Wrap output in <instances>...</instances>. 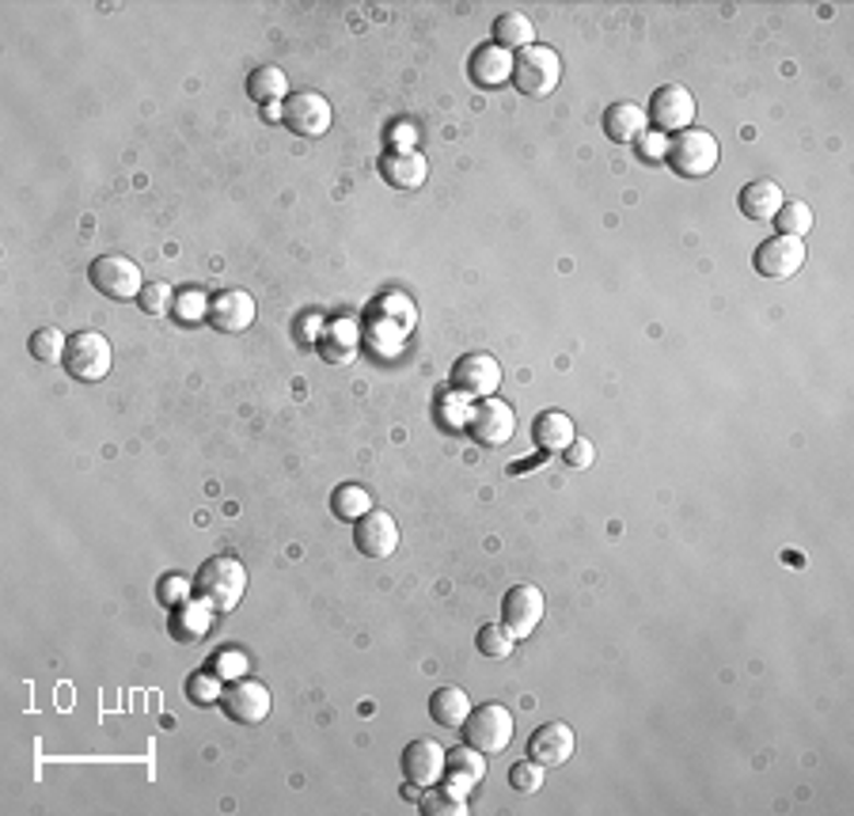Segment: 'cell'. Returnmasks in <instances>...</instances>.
Wrapping results in <instances>:
<instances>
[{"label": "cell", "mask_w": 854, "mask_h": 816, "mask_svg": "<svg viewBox=\"0 0 854 816\" xmlns=\"http://www.w3.org/2000/svg\"><path fill=\"white\" fill-rule=\"evenodd\" d=\"M182 589H187V586H182L179 578H167L164 581V593H159V596H164L167 604H182Z\"/></svg>", "instance_id": "7bdbcfd3"}, {"label": "cell", "mask_w": 854, "mask_h": 816, "mask_svg": "<svg viewBox=\"0 0 854 816\" xmlns=\"http://www.w3.org/2000/svg\"><path fill=\"white\" fill-rule=\"evenodd\" d=\"M380 175H384V182L395 190H418L422 182L429 179V164H426V156L414 149H391L388 156L380 159Z\"/></svg>", "instance_id": "d6986e66"}, {"label": "cell", "mask_w": 854, "mask_h": 816, "mask_svg": "<svg viewBox=\"0 0 854 816\" xmlns=\"http://www.w3.org/2000/svg\"><path fill=\"white\" fill-rule=\"evenodd\" d=\"M467 434L471 441H478L483 448H501L513 441L517 434V414L506 399H483L478 406H471V418H467Z\"/></svg>", "instance_id": "52a82bcc"}, {"label": "cell", "mask_w": 854, "mask_h": 816, "mask_svg": "<svg viewBox=\"0 0 854 816\" xmlns=\"http://www.w3.org/2000/svg\"><path fill=\"white\" fill-rule=\"evenodd\" d=\"M645 118H653V126L661 133H684L691 126V118H696V95L684 84H661L653 92Z\"/></svg>", "instance_id": "30bf717a"}, {"label": "cell", "mask_w": 854, "mask_h": 816, "mask_svg": "<svg viewBox=\"0 0 854 816\" xmlns=\"http://www.w3.org/2000/svg\"><path fill=\"white\" fill-rule=\"evenodd\" d=\"M573 437H578L573 418H570V414H562V411H544L536 422H532V441L544 448V452H566Z\"/></svg>", "instance_id": "cb8c5ba5"}, {"label": "cell", "mask_w": 854, "mask_h": 816, "mask_svg": "<svg viewBox=\"0 0 854 816\" xmlns=\"http://www.w3.org/2000/svg\"><path fill=\"white\" fill-rule=\"evenodd\" d=\"M399 764H403L406 782H414V787H434V782H441V774H444V748L434 737H418L406 744Z\"/></svg>", "instance_id": "9a60e30c"}, {"label": "cell", "mask_w": 854, "mask_h": 816, "mask_svg": "<svg viewBox=\"0 0 854 816\" xmlns=\"http://www.w3.org/2000/svg\"><path fill=\"white\" fill-rule=\"evenodd\" d=\"M331 509L342 520H357V517H365L372 509V498H369V490H365V486L346 483V486H339V490H334Z\"/></svg>", "instance_id": "1f68e13d"}, {"label": "cell", "mask_w": 854, "mask_h": 816, "mask_svg": "<svg viewBox=\"0 0 854 816\" xmlns=\"http://www.w3.org/2000/svg\"><path fill=\"white\" fill-rule=\"evenodd\" d=\"M573 744H578V737H573L570 725L547 722L529 737V759H536L539 767H547L550 771V767H562L566 759L573 756Z\"/></svg>", "instance_id": "2e32d148"}, {"label": "cell", "mask_w": 854, "mask_h": 816, "mask_svg": "<svg viewBox=\"0 0 854 816\" xmlns=\"http://www.w3.org/2000/svg\"><path fill=\"white\" fill-rule=\"evenodd\" d=\"M494 46H501V50H509V54L529 50V46H536V27H532L529 15L501 12L498 20H494Z\"/></svg>", "instance_id": "d4e9b609"}, {"label": "cell", "mask_w": 854, "mask_h": 816, "mask_svg": "<svg viewBox=\"0 0 854 816\" xmlns=\"http://www.w3.org/2000/svg\"><path fill=\"white\" fill-rule=\"evenodd\" d=\"M467 76L475 80L478 87H498L506 84V80H513V54L501 50V46H475V54H471L467 61Z\"/></svg>", "instance_id": "ffe728a7"}, {"label": "cell", "mask_w": 854, "mask_h": 816, "mask_svg": "<svg viewBox=\"0 0 854 816\" xmlns=\"http://www.w3.org/2000/svg\"><path fill=\"white\" fill-rule=\"evenodd\" d=\"M464 744L478 748L483 756H501L513 744V714L501 702H486V707L471 710L464 722Z\"/></svg>", "instance_id": "5b68a950"}, {"label": "cell", "mask_w": 854, "mask_h": 816, "mask_svg": "<svg viewBox=\"0 0 854 816\" xmlns=\"http://www.w3.org/2000/svg\"><path fill=\"white\" fill-rule=\"evenodd\" d=\"M452 388L471 399H490L501 388V365L490 354H464L452 365Z\"/></svg>", "instance_id": "4fadbf2b"}, {"label": "cell", "mask_w": 854, "mask_h": 816, "mask_svg": "<svg viewBox=\"0 0 854 816\" xmlns=\"http://www.w3.org/2000/svg\"><path fill=\"white\" fill-rule=\"evenodd\" d=\"M270 687L259 684V679L236 676L228 679L225 695H221V710L233 718L236 725H259L270 718Z\"/></svg>", "instance_id": "ba28073f"}, {"label": "cell", "mask_w": 854, "mask_h": 816, "mask_svg": "<svg viewBox=\"0 0 854 816\" xmlns=\"http://www.w3.org/2000/svg\"><path fill=\"white\" fill-rule=\"evenodd\" d=\"M566 463L570 468H578V471H585V468H593V460H596V448H593V441L589 437H573L570 441V448H566Z\"/></svg>", "instance_id": "ab89813d"}, {"label": "cell", "mask_w": 854, "mask_h": 816, "mask_svg": "<svg viewBox=\"0 0 854 816\" xmlns=\"http://www.w3.org/2000/svg\"><path fill=\"white\" fill-rule=\"evenodd\" d=\"M213 672H217L221 679L247 676V672H244V653H239V650H225V653L217 658V665H213Z\"/></svg>", "instance_id": "60d3db41"}, {"label": "cell", "mask_w": 854, "mask_h": 816, "mask_svg": "<svg viewBox=\"0 0 854 816\" xmlns=\"http://www.w3.org/2000/svg\"><path fill=\"white\" fill-rule=\"evenodd\" d=\"M403 339H406L403 327H395L384 316H372V323H369V346L372 350H380V354H395V350L403 346Z\"/></svg>", "instance_id": "836d02e7"}, {"label": "cell", "mask_w": 854, "mask_h": 816, "mask_svg": "<svg viewBox=\"0 0 854 816\" xmlns=\"http://www.w3.org/2000/svg\"><path fill=\"white\" fill-rule=\"evenodd\" d=\"M782 202H786V194H782V187L771 179H752L748 187H740V194H737V205L748 221H771L782 210Z\"/></svg>", "instance_id": "44dd1931"}, {"label": "cell", "mask_w": 854, "mask_h": 816, "mask_svg": "<svg viewBox=\"0 0 854 816\" xmlns=\"http://www.w3.org/2000/svg\"><path fill=\"white\" fill-rule=\"evenodd\" d=\"M354 543L365 558H391L399 551V524L384 509H369L354 520Z\"/></svg>", "instance_id": "5bb4252c"}, {"label": "cell", "mask_w": 854, "mask_h": 816, "mask_svg": "<svg viewBox=\"0 0 854 816\" xmlns=\"http://www.w3.org/2000/svg\"><path fill=\"white\" fill-rule=\"evenodd\" d=\"M66 372L80 383L107 380L110 365H115V350H110L107 334L99 331H76L66 346Z\"/></svg>", "instance_id": "277c9868"}, {"label": "cell", "mask_w": 854, "mask_h": 816, "mask_svg": "<svg viewBox=\"0 0 854 816\" xmlns=\"http://www.w3.org/2000/svg\"><path fill=\"white\" fill-rule=\"evenodd\" d=\"M331 103L319 92H297L282 103V122L289 126L297 138H323L331 130Z\"/></svg>", "instance_id": "7c38bea8"}, {"label": "cell", "mask_w": 854, "mask_h": 816, "mask_svg": "<svg viewBox=\"0 0 854 816\" xmlns=\"http://www.w3.org/2000/svg\"><path fill=\"white\" fill-rule=\"evenodd\" d=\"M513 642H517V638L509 635L506 627H494V623L478 630V653H483V658H490V661H506L509 653H513Z\"/></svg>", "instance_id": "d6a6232c"}, {"label": "cell", "mask_w": 854, "mask_h": 816, "mask_svg": "<svg viewBox=\"0 0 854 816\" xmlns=\"http://www.w3.org/2000/svg\"><path fill=\"white\" fill-rule=\"evenodd\" d=\"M377 316H384V319H391L395 327L411 331L414 319H418V311H414L411 297H403V293H388V297H380V304H377Z\"/></svg>", "instance_id": "e575fe53"}, {"label": "cell", "mask_w": 854, "mask_h": 816, "mask_svg": "<svg viewBox=\"0 0 854 816\" xmlns=\"http://www.w3.org/2000/svg\"><path fill=\"white\" fill-rule=\"evenodd\" d=\"M426 816H464L467 813V790L456 787V782H434L426 787L418 805Z\"/></svg>", "instance_id": "4316f807"}, {"label": "cell", "mask_w": 854, "mask_h": 816, "mask_svg": "<svg viewBox=\"0 0 854 816\" xmlns=\"http://www.w3.org/2000/svg\"><path fill=\"white\" fill-rule=\"evenodd\" d=\"M665 152H668V138H665V133H642L638 156H642V159H665Z\"/></svg>", "instance_id": "b9f144b4"}, {"label": "cell", "mask_w": 854, "mask_h": 816, "mask_svg": "<svg viewBox=\"0 0 854 816\" xmlns=\"http://www.w3.org/2000/svg\"><path fill=\"white\" fill-rule=\"evenodd\" d=\"M187 695H190V699H194V702H202V707H205V702H217L221 695H225V687H221V676H217V672H198V676L187 684Z\"/></svg>", "instance_id": "74e56055"}, {"label": "cell", "mask_w": 854, "mask_h": 816, "mask_svg": "<svg viewBox=\"0 0 854 816\" xmlns=\"http://www.w3.org/2000/svg\"><path fill=\"white\" fill-rule=\"evenodd\" d=\"M645 110L638 107V103H612L608 110H604V133H608L612 141H619V145H630V141H638L645 133Z\"/></svg>", "instance_id": "603a6c76"}, {"label": "cell", "mask_w": 854, "mask_h": 816, "mask_svg": "<svg viewBox=\"0 0 854 816\" xmlns=\"http://www.w3.org/2000/svg\"><path fill=\"white\" fill-rule=\"evenodd\" d=\"M205 319H210L217 331L225 334H239L247 331V327L254 323V300L251 293L244 289H225L217 293V297L210 300V311H205Z\"/></svg>", "instance_id": "e0dca14e"}, {"label": "cell", "mask_w": 854, "mask_h": 816, "mask_svg": "<svg viewBox=\"0 0 854 816\" xmlns=\"http://www.w3.org/2000/svg\"><path fill=\"white\" fill-rule=\"evenodd\" d=\"M444 764L452 767V779L449 782H456V787H475L478 779L486 774V756L478 748H471V744H464V748H456V752H449L444 756Z\"/></svg>", "instance_id": "f1b7e54d"}, {"label": "cell", "mask_w": 854, "mask_h": 816, "mask_svg": "<svg viewBox=\"0 0 854 816\" xmlns=\"http://www.w3.org/2000/svg\"><path fill=\"white\" fill-rule=\"evenodd\" d=\"M471 714V699L464 687L449 684V687H437L434 695H429V718H434L441 730H464Z\"/></svg>", "instance_id": "7402d4cb"}, {"label": "cell", "mask_w": 854, "mask_h": 816, "mask_svg": "<svg viewBox=\"0 0 854 816\" xmlns=\"http://www.w3.org/2000/svg\"><path fill=\"white\" fill-rule=\"evenodd\" d=\"M138 304L149 311V316H164V311L175 308V289H171V285H164V282H153V285H145V289H141Z\"/></svg>", "instance_id": "8d00e7d4"}, {"label": "cell", "mask_w": 854, "mask_h": 816, "mask_svg": "<svg viewBox=\"0 0 854 816\" xmlns=\"http://www.w3.org/2000/svg\"><path fill=\"white\" fill-rule=\"evenodd\" d=\"M756 274L760 277H771V282H786L794 277L797 270L805 267V244L797 236H771L756 247V259H752Z\"/></svg>", "instance_id": "8fae6325"}, {"label": "cell", "mask_w": 854, "mask_h": 816, "mask_svg": "<svg viewBox=\"0 0 854 816\" xmlns=\"http://www.w3.org/2000/svg\"><path fill=\"white\" fill-rule=\"evenodd\" d=\"M194 596L202 604H210L217 615L239 607V600L247 596V570L244 563L233 555H217L210 563H202V570L194 573Z\"/></svg>", "instance_id": "6da1fadb"}, {"label": "cell", "mask_w": 854, "mask_h": 816, "mask_svg": "<svg viewBox=\"0 0 854 816\" xmlns=\"http://www.w3.org/2000/svg\"><path fill=\"white\" fill-rule=\"evenodd\" d=\"M717 156H722V149H717V138L707 130H684L676 133V138H668V167H673L676 175H684V179H702V175H710L717 167Z\"/></svg>", "instance_id": "3957f363"}, {"label": "cell", "mask_w": 854, "mask_h": 816, "mask_svg": "<svg viewBox=\"0 0 854 816\" xmlns=\"http://www.w3.org/2000/svg\"><path fill=\"white\" fill-rule=\"evenodd\" d=\"M316 350L327 365H349L357 354H361V334H357L354 319H334L319 331Z\"/></svg>", "instance_id": "ac0fdd59"}, {"label": "cell", "mask_w": 854, "mask_h": 816, "mask_svg": "<svg viewBox=\"0 0 854 816\" xmlns=\"http://www.w3.org/2000/svg\"><path fill=\"white\" fill-rule=\"evenodd\" d=\"M544 771H547V767H539L536 759L513 764V767H509V787H513L517 794H536V790L544 787Z\"/></svg>", "instance_id": "d590c367"}, {"label": "cell", "mask_w": 854, "mask_h": 816, "mask_svg": "<svg viewBox=\"0 0 854 816\" xmlns=\"http://www.w3.org/2000/svg\"><path fill=\"white\" fill-rule=\"evenodd\" d=\"M771 221H775L779 236H797V239H805V232L813 228V205L802 202V198H786V202H782V210H779Z\"/></svg>", "instance_id": "f546056e"}, {"label": "cell", "mask_w": 854, "mask_h": 816, "mask_svg": "<svg viewBox=\"0 0 854 816\" xmlns=\"http://www.w3.org/2000/svg\"><path fill=\"white\" fill-rule=\"evenodd\" d=\"M66 346H69V339L58 331V327H43V331H35V334H31V342H27L31 354H35L38 362H46V365L66 362Z\"/></svg>", "instance_id": "4dcf8cb0"}, {"label": "cell", "mask_w": 854, "mask_h": 816, "mask_svg": "<svg viewBox=\"0 0 854 816\" xmlns=\"http://www.w3.org/2000/svg\"><path fill=\"white\" fill-rule=\"evenodd\" d=\"M210 615H213V607L210 604H202V600H182L179 607H175V615H171V638L175 642H198V638L210 630Z\"/></svg>", "instance_id": "484cf974"}, {"label": "cell", "mask_w": 854, "mask_h": 816, "mask_svg": "<svg viewBox=\"0 0 854 816\" xmlns=\"http://www.w3.org/2000/svg\"><path fill=\"white\" fill-rule=\"evenodd\" d=\"M562 80V58L550 46H529L513 54V84L529 99H547Z\"/></svg>", "instance_id": "7a4b0ae2"}, {"label": "cell", "mask_w": 854, "mask_h": 816, "mask_svg": "<svg viewBox=\"0 0 854 816\" xmlns=\"http://www.w3.org/2000/svg\"><path fill=\"white\" fill-rule=\"evenodd\" d=\"M171 311H175V319H182V323H198V319L210 311V300H205L198 289H187V293H179V297H175Z\"/></svg>", "instance_id": "f35d334b"}, {"label": "cell", "mask_w": 854, "mask_h": 816, "mask_svg": "<svg viewBox=\"0 0 854 816\" xmlns=\"http://www.w3.org/2000/svg\"><path fill=\"white\" fill-rule=\"evenodd\" d=\"M87 282L103 293L107 300H138L145 282H141V267L122 255H99L87 267Z\"/></svg>", "instance_id": "8992f818"}, {"label": "cell", "mask_w": 854, "mask_h": 816, "mask_svg": "<svg viewBox=\"0 0 854 816\" xmlns=\"http://www.w3.org/2000/svg\"><path fill=\"white\" fill-rule=\"evenodd\" d=\"M544 612H547V600L536 586H513L506 600H501V627L513 638H529L544 623Z\"/></svg>", "instance_id": "9c48e42d"}, {"label": "cell", "mask_w": 854, "mask_h": 816, "mask_svg": "<svg viewBox=\"0 0 854 816\" xmlns=\"http://www.w3.org/2000/svg\"><path fill=\"white\" fill-rule=\"evenodd\" d=\"M285 92H289V76H285L277 66H262L247 76V95H251L254 103H262V107L285 99Z\"/></svg>", "instance_id": "83f0119b"}]
</instances>
